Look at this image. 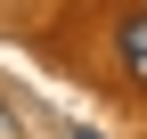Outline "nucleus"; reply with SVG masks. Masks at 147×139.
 <instances>
[{"label": "nucleus", "instance_id": "obj_1", "mask_svg": "<svg viewBox=\"0 0 147 139\" xmlns=\"http://www.w3.org/2000/svg\"><path fill=\"white\" fill-rule=\"evenodd\" d=\"M115 49H123V65H131V74L147 82V8H139V16H123V25H115Z\"/></svg>", "mask_w": 147, "mask_h": 139}]
</instances>
